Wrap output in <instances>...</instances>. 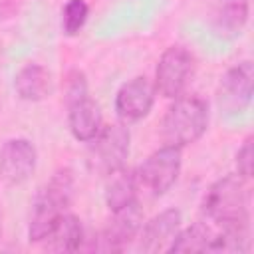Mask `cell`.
I'll return each instance as SVG.
<instances>
[{
  "label": "cell",
  "mask_w": 254,
  "mask_h": 254,
  "mask_svg": "<svg viewBox=\"0 0 254 254\" xmlns=\"http://www.w3.org/2000/svg\"><path fill=\"white\" fill-rule=\"evenodd\" d=\"M246 179L240 175H226L212 183L202 198V214L218 226V232L250 246V192Z\"/></svg>",
  "instance_id": "1"
},
{
  "label": "cell",
  "mask_w": 254,
  "mask_h": 254,
  "mask_svg": "<svg viewBox=\"0 0 254 254\" xmlns=\"http://www.w3.org/2000/svg\"><path fill=\"white\" fill-rule=\"evenodd\" d=\"M73 196V177L69 169H60L44 183L32 202L28 238L30 242H44L54 224L67 212Z\"/></svg>",
  "instance_id": "2"
},
{
  "label": "cell",
  "mask_w": 254,
  "mask_h": 254,
  "mask_svg": "<svg viewBox=\"0 0 254 254\" xmlns=\"http://www.w3.org/2000/svg\"><path fill=\"white\" fill-rule=\"evenodd\" d=\"M208 127V103L198 95H179L167 109L161 125L165 145L179 149L198 141Z\"/></svg>",
  "instance_id": "3"
},
{
  "label": "cell",
  "mask_w": 254,
  "mask_h": 254,
  "mask_svg": "<svg viewBox=\"0 0 254 254\" xmlns=\"http://www.w3.org/2000/svg\"><path fill=\"white\" fill-rule=\"evenodd\" d=\"M65 103H67V125L71 135L77 141L89 143L103 127L101 111L99 105L89 97L85 75L77 69L71 71L67 77Z\"/></svg>",
  "instance_id": "4"
},
{
  "label": "cell",
  "mask_w": 254,
  "mask_h": 254,
  "mask_svg": "<svg viewBox=\"0 0 254 254\" xmlns=\"http://www.w3.org/2000/svg\"><path fill=\"white\" fill-rule=\"evenodd\" d=\"M183 153L175 145H163L153 151L135 171L139 189L149 190L153 196H161L177 183L181 175Z\"/></svg>",
  "instance_id": "5"
},
{
  "label": "cell",
  "mask_w": 254,
  "mask_h": 254,
  "mask_svg": "<svg viewBox=\"0 0 254 254\" xmlns=\"http://www.w3.org/2000/svg\"><path fill=\"white\" fill-rule=\"evenodd\" d=\"M129 129L125 123H113L99 129V133L89 141V161L95 171L105 177L121 167L129 157Z\"/></svg>",
  "instance_id": "6"
},
{
  "label": "cell",
  "mask_w": 254,
  "mask_h": 254,
  "mask_svg": "<svg viewBox=\"0 0 254 254\" xmlns=\"http://www.w3.org/2000/svg\"><path fill=\"white\" fill-rule=\"evenodd\" d=\"M192 67H194V58L187 48L183 46L167 48L159 58L155 69V83H153L155 91L167 99L179 97L187 87L189 77L192 75Z\"/></svg>",
  "instance_id": "7"
},
{
  "label": "cell",
  "mask_w": 254,
  "mask_h": 254,
  "mask_svg": "<svg viewBox=\"0 0 254 254\" xmlns=\"http://www.w3.org/2000/svg\"><path fill=\"white\" fill-rule=\"evenodd\" d=\"M141 226H143V210L139 206V200H135L119 210H113L111 220L93 240L91 248L99 252H121L139 234Z\"/></svg>",
  "instance_id": "8"
},
{
  "label": "cell",
  "mask_w": 254,
  "mask_h": 254,
  "mask_svg": "<svg viewBox=\"0 0 254 254\" xmlns=\"http://www.w3.org/2000/svg\"><path fill=\"white\" fill-rule=\"evenodd\" d=\"M155 85L145 77L137 75L125 81L115 93V113L123 123H135L149 115L155 103Z\"/></svg>",
  "instance_id": "9"
},
{
  "label": "cell",
  "mask_w": 254,
  "mask_h": 254,
  "mask_svg": "<svg viewBox=\"0 0 254 254\" xmlns=\"http://www.w3.org/2000/svg\"><path fill=\"white\" fill-rule=\"evenodd\" d=\"M254 83V65L250 60H244L230 67L220 79L218 105L224 113H240L248 107L252 99Z\"/></svg>",
  "instance_id": "10"
},
{
  "label": "cell",
  "mask_w": 254,
  "mask_h": 254,
  "mask_svg": "<svg viewBox=\"0 0 254 254\" xmlns=\"http://www.w3.org/2000/svg\"><path fill=\"white\" fill-rule=\"evenodd\" d=\"M36 147L28 139H8L0 149V179L8 185H22L36 171Z\"/></svg>",
  "instance_id": "11"
},
{
  "label": "cell",
  "mask_w": 254,
  "mask_h": 254,
  "mask_svg": "<svg viewBox=\"0 0 254 254\" xmlns=\"http://www.w3.org/2000/svg\"><path fill=\"white\" fill-rule=\"evenodd\" d=\"M183 214L177 208H167L153 216L147 224L141 226V238H139V250L143 252H159L167 250L177 232L181 230Z\"/></svg>",
  "instance_id": "12"
},
{
  "label": "cell",
  "mask_w": 254,
  "mask_h": 254,
  "mask_svg": "<svg viewBox=\"0 0 254 254\" xmlns=\"http://www.w3.org/2000/svg\"><path fill=\"white\" fill-rule=\"evenodd\" d=\"M85 240L83 224L75 214L65 212L50 230V234L44 238L46 250L50 252H75L81 248Z\"/></svg>",
  "instance_id": "13"
},
{
  "label": "cell",
  "mask_w": 254,
  "mask_h": 254,
  "mask_svg": "<svg viewBox=\"0 0 254 254\" xmlns=\"http://www.w3.org/2000/svg\"><path fill=\"white\" fill-rule=\"evenodd\" d=\"M137 190H139V181L135 171L121 167L113 173L107 175V185H105V202L109 210H119L131 202L137 200Z\"/></svg>",
  "instance_id": "14"
},
{
  "label": "cell",
  "mask_w": 254,
  "mask_h": 254,
  "mask_svg": "<svg viewBox=\"0 0 254 254\" xmlns=\"http://www.w3.org/2000/svg\"><path fill=\"white\" fill-rule=\"evenodd\" d=\"M14 87L20 99L40 101L52 91V75L44 65L28 64L16 73Z\"/></svg>",
  "instance_id": "15"
},
{
  "label": "cell",
  "mask_w": 254,
  "mask_h": 254,
  "mask_svg": "<svg viewBox=\"0 0 254 254\" xmlns=\"http://www.w3.org/2000/svg\"><path fill=\"white\" fill-rule=\"evenodd\" d=\"M248 22V0H224L214 14V32L222 38H234Z\"/></svg>",
  "instance_id": "16"
},
{
  "label": "cell",
  "mask_w": 254,
  "mask_h": 254,
  "mask_svg": "<svg viewBox=\"0 0 254 254\" xmlns=\"http://www.w3.org/2000/svg\"><path fill=\"white\" fill-rule=\"evenodd\" d=\"M214 232L204 222H196L185 230H179L167 252H210Z\"/></svg>",
  "instance_id": "17"
},
{
  "label": "cell",
  "mask_w": 254,
  "mask_h": 254,
  "mask_svg": "<svg viewBox=\"0 0 254 254\" xmlns=\"http://www.w3.org/2000/svg\"><path fill=\"white\" fill-rule=\"evenodd\" d=\"M89 14V6L85 0H67V4L62 10V30L67 36H75Z\"/></svg>",
  "instance_id": "18"
},
{
  "label": "cell",
  "mask_w": 254,
  "mask_h": 254,
  "mask_svg": "<svg viewBox=\"0 0 254 254\" xmlns=\"http://www.w3.org/2000/svg\"><path fill=\"white\" fill-rule=\"evenodd\" d=\"M236 167H238V175L244 179L252 177V137H248L242 147L236 153Z\"/></svg>",
  "instance_id": "19"
},
{
  "label": "cell",
  "mask_w": 254,
  "mask_h": 254,
  "mask_svg": "<svg viewBox=\"0 0 254 254\" xmlns=\"http://www.w3.org/2000/svg\"><path fill=\"white\" fill-rule=\"evenodd\" d=\"M0 236H2V212H0Z\"/></svg>",
  "instance_id": "20"
}]
</instances>
